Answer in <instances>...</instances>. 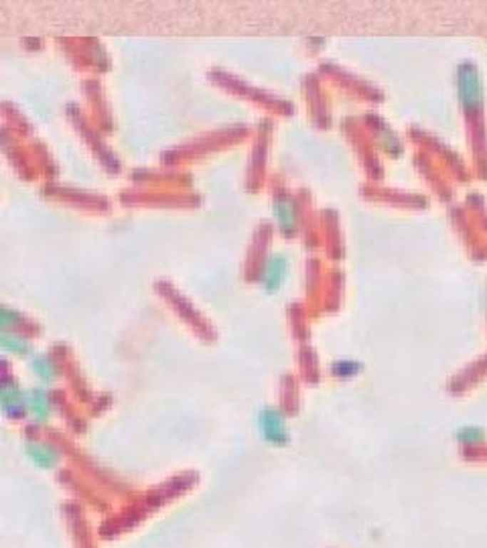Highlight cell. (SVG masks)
Segmentation results:
<instances>
[{
  "label": "cell",
  "instance_id": "cell-1",
  "mask_svg": "<svg viewBox=\"0 0 487 548\" xmlns=\"http://www.w3.org/2000/svg\"><path fill=\"white\" fill-rule=\"evenodd\" d=\"M457 90L463 110L467 114H477L483 106V86L479 71L471 61H465L457 67Z\"/></svg>",
  "mask_w": 487,
  "mask_h": 548
},
{
  "label": "cell",
  "instance_id": "cell-2",
  "mask_svg": "<svg viewBox=\"0 0 487 548\" xmlns=\"http://www.w3.org/2000/svg\"><path fill=\"white\" fill-rule=\"evenodd\" d=\"M258 425L262 430V437L272 445H284L289 441L287 435V425H284V416L277 408H264L258 418Z\"/></svg>",
  "mask_w": 487,
  "mask_h": 548
},
{
  "label": "cell",
  "instance_id": "cell-3",
  "mask_svg": "<svg viewBox=\"0 0 487 548\" xmlns=\"http://www.w3.org/2000/svg\"><path fill=\"white\" fill-rule=\"evenodd\" d=\"M287 270H289V260L284 258V254L275 252V254L268 256L262 274V282L268 293H277L278 289L282 286V282L287 279Z\"/></svg>",
  "mask_w": 487,
  "mask_h": 548
},
{
  "label": "cell",
  "instance_id": "cell-4",
  "mask_svg": "<svg viewBox=\"0 0 487 548\" xmlns=\"http://www.w3.org/2000/svg\"><path fill=\"white\" fill-rule=\"evenodd\" d=\"M275 217H277L278 227L284 232V234H290L297 229V207H294V201L290 200L289 195H280L275 201Z\"/></svg>",
  "mask_w": 487,
  "mask_h": 548
},
{
  "label": "cell",
  "instance_id": "cell-5",
  "mask_svg": "<svg viewBox=\"0 0 487 548\" xmlns=\"http://www.w3.org/2000/svg\"><path fill=\"white\" fill-rule=\"evenodd\" d=\"M2 408L6 415H21L25 408V398L23 392L16 388V384H9L4 382L2 386Z\"/></svg>",
  "mask_w": 487,
  "mask_h": 548
},
{
  "label": "cell",
  "instance_id": "cell-6",
  "mask_svg": "<svg viewBox=\"0 0 487 548\" xmlns=\"http://www.w3.org/2000/svg\"><path fill=\"white\" fill-rule=\"evenodd\" d=\"M26 455L33 459V463H37L39 467L47 469L55 465L57 461V455L53 451L51 447H45V445H26Z\"/></svg>",
  "mask_w": 487,
  "mask_h": 548
},
{
  "label": "cell",
  "instance_id": "cell-7",
  "mask_svg": "<svg viewBox=\"0 0 487 548\" xmlns=\"http://www.w3.org/2000/svg\"><path fill=\"white\" fill-rule=\"evenodd\" d=\"M29 408H31V413H33V416H35L37 420H45V416L49 415V398H47L45 390L37 388V390L31 392Z\"/></svg>",
  "mask_w": 487,
  "mask_h": 548
},
{
  "label": "cell",
  "instance_id": "cell-8",
  "mask_svg": "<svg viewBox=\"0 0 487 548\" xmlns=\"http://www.w3.org/2000/svg\"><path fill=\"white\" fill-rule=\"evenodd\" d=\"M457 441L461 445H467V447H475V445H481L486 441V430L481 427H475V425H467L457 430Z\"/></svg>",
  "mask_w": 487,
  "mask_h": 548
},
{
  "label": "cell",
  "instance_id": "cell-9",
  "mask_svg": "<svg viewBox=\"0 0 487 548\" xmlns=\"http://www.w3.org/2000/svg\"><path fill=\"white\" fill-rule=\"evenodd\" d=\"M33 368H35V372H37L45 382H51L53 378H55V368H53V363L49 361V358H35V361H33Z\"/></svg>",
  "mask_w": 487,
  "mask_h": 548
},
{
  "label": "cell",
  "instance_id": "cell-10",
  "mask_svg": "<svg viewBox=\"0 0 487 548\" xmlns=\"http://www.w3.org/2000/svg\"><path fill=\"white\" fill-rule=\"evenodd\" d=\"M2 349H4V351H11V353H25L26 343L21 337H16V335L4 334L2 335Z\"/></svg>",
  "mask_w": 487,
  "mask_h": 548
},
{
  "label": "cell",
  "instance_id": "cell-11",
  "mask_svg": "<svg viewBox=\"0 0 487 548\" xmlns=\"http://www.w3.org/2000/svg\"><path fill=\"white\" fill-rule=\"evenodd\" d=\"M359 366L354 363V361H342V363H335L333 366V372L339 376H356L359 370H357Z\"/></svg>",
  "mask_w": 487,
  "mask_h": 548
}]
</instances>
